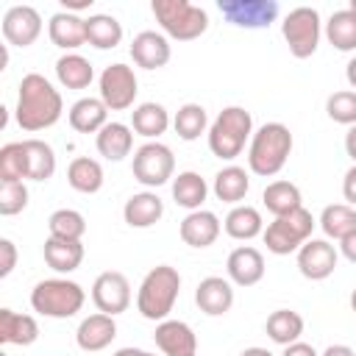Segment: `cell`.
Here are the masks:
<instances>
[{"label":"cell","mask_w":356,"mask_h":356,"mask_svg":"<svg viewBox=\"0 0 356 356\" xmlns=\"http://www.w3.org/2000/svg\"><path fill=\"white\" fill-rule=\"evenodd\" d=\"M225 234L234 236V239H253L259 234H264V222H261V214L259 209L253 206H234L225 217Z\"/></svg>","instance_id":"cell-36"},{"label":"cell","mask_w":356,"mask_h":356,"mask_svg":"<svg viewBox=\"0 0 356 356\" xmlns=\"http://www.w3.org/2000/svg\"><path fill=\"white\" fill-rule=\"evenodd\" d=\"M206 125H209V117L200 103H184L172 117V128L184 142H195L206 131Z\"/></svg>","instance_id":"cell-39"},{"label":"cell","mask_w":356,"mask_h":356,"mask_svg":"<svg viewBox=\"0 0 356 356\" xmlns=\"http://www.w3.org/2000/svg\"><path fill=\"white\" fill-rule=\"evenodd\" d=\"M264 206L270 214L275 217H284V214H292L303 206V197H300V189L292 184V181H273L264 186V195H261Z\"/></svg>","instance_id":"cell-29"},{"label":"cell","mask_w":356,"mask_h":356,"mask_svg":"<svg viewBox=\"0 0 356 356\" xmlns=\"http://www.w3.org/2000/svg\"><path fill=\"white\" fill-rule=\"evenodd\" d=\"M292 153V134L284 122H264L253 136L248 147V167L256 175H275L284 170L286 159Z\"/></svg>","instance_id":"cell-3"},{"label":"cell","mask_w":356,"mask_h":356,"mask_svg":"<svg viewBox=\"0 0 356 356\" xmlns=\"http://www.w3.org/2000/svg\"><path fill=\"white\" fill-rule=\"evenodd\" d=\"M195 303L209 317H220V314L231 312V306H234V286H231V281L220 278V275L203 278L197 284V289H195Z\"/></svg>","instance_id":"cell-18"},{"label":"cell","mask_w":356,"mask_h":356,"mask_svg":"<svg viewBox=\"0 0 356 356\" xmlns=\"http://www.w3.org/2000/svg\"><path fill=\"white\" fill-rule=\"evenodd\" d=\"M28 206V186L22 181H0V214L11 217Z\"/></svg>","instance_id":"cell-43"},{"label":"cell","mask_w":356,"mask_h":356,"mask_svg":"<svg viewBox=\"0 0 356 356\" xmlns=\"http://www.w3.org/2000/svg\"><path fill=\"white\" fill-rule=\"evenodd\" d=\"M345 153L353 159V164H356V125H350V131L345 134Z\"/></svg>","instance_id":"cell-48"},{"label":"cell","mask_w":356,"mask_h":356,"mask_svg":"<svg viewBox=\"0 0 356 356\" xmlns=\"http://www.w3.org/2000/svg\"><path fill=\"white\" fill-rule=\"evenodd\" d=\"M312 231H314V217L309 209H298L292 214H284V217H275L267 228H264V245L270 253L275 256H289L295 250H300L309 239H312Z\"/></svg>","instance_id":"cell-7"},{"label":"cell","mask_w":356,"mask_h":356,"mask_svg":"<svg viewBox=\"0 0 356 356\" xmlns=\"http://www.w3.org/2000/svg\"><path fill=\"white\" fill-rule=\"evenodd\" d=\"M348 8H350V11L356 14V0H350V3H348Z\"/></svg>","instance_id":"cell-54"},{"label":"cell","mask_w":356,"mask_h":356,"mask_svg":"<svg viewBox=\"0 0 356 356\" xmlns=\"http://www.w3.org/2000/svg\"><path fill=\"white\" fill-rule=\"evenodd\" d=\"M50 42L61 50H75L86 42V19H81L72 11H56L47 25Z\"/></svg>","instance_id":"cell-21"},{"label":"cell","mask_w":356,"mask_h":356,"mask_svg":"<svg viewBox=\"0 0 356 356\" xmlns=\"http://www.w3.org/2000/svg\"><path fill=\"white\" fill-rule=\"evenodd\" d=\"M97 153L108 161H122L134 147V134L125 122H106L95 136Z\"/></svg>","instance_id":"cell-24"},{"label":"cell","mask_w":356,"mask_h":356,"mask_svg":"<svg viewBox=\"0 0 356 356\" xmlns=\"http://www.w3.org/2000/svg\"><path fill=\"white\" fill-rule=\"evenodd\" d=\"M131 128L145 139H159L170 128V114L161 103H153V100L139 103L131 111Z\"/></svg>","instance_id":"cell-26"},{"label":"cell","mask_w":356,"mask_h":356,"mask_svg":"<svg viewBox=\"0 0 356 356\" xmlns=\"http://www.w3.org/2000/svg\"><path fill=\"white\" fill-rule=\"evenodd\" d=\"M161 214H164V203L156 192H136L122 206V217L131 228H150L161 220Z\"/></svg>","instance_id":"cell-22"},{"label":"cell","mask_w":356,"mask_h":356,"mask_svg":"<svg viewBox=\"0 0 356 356\" xmlns=\"http://www.w3.org/2000/svg\"><path fill=\"white\" fill-rule=\"evenodd\" d=\"M170 56H172V50H170V42L164 33L142 31L131 42V58L142 70H161L170 61Z\"/></svg>","instance_id":"cell-16"},{"label":"cell","mask_w":356,"mask_h":356,"mask_svg":"<svg viewBox=\"0 0 356 356\" xmlns=\"http://www.w3.org/2000/svg\"><path fill=\"white\" fill-rule=\"evenodd\" d=\"M92 300H95L97 312H103V314H111V317L122 314L131 306V284H128V278L122 273H117V270L100 273L95 278V284H92Z\"/></svg>","instance_id":"cell-12"},{"label":"cell","mask_w":356,"mask_h":356,"mask_svg":"<svg viewBox=\"0 0 356 356\" xmlns=\"http://www.w3.org/2000/svg\"><path fill=\"white\" fill-rule=\"evenodd\" d=\"M267 337L275 342V345H292L300 339L303 334V317L292 309H275L270 317H267Z\"/></svg>","instance_id":"cell-33"},{"label":"cell","mask_w":356,"mask_h":356,"mask_svg":"<svg viewBox=\"0 0 356 356\" xmlns=\"http://www.w3.org/2000/svg\"><path fill=\"white\" fill-rule=\"evenodd\" d=\"M44 261L56 273H72L83 261V245L81 242H72V239H56V236H50L44 242Z\"/></svg>","instance_id":"cell-27"},{"label":"cell","mask_w":356,"mask_h":356,"mask_svg":"<svg viewBox=\"0 0 356 356\" xmlns=\"http://www.w3.org/2000/svg\"><path fill=\"white\" fill-rule=\"evenodd\" d=\"M239 356H275V353H270L267 348H245Z\"/></svg>","instance_id":"cell-52"},{"label":"cell","mask_w":356,"mask_h":356,"mask_svg":"<svg viewBox=\"0 0 356 356\" xmlns=\"http://www.w3.org/2000/svg\"><path fill=\"white\" fill-rule=\"evenodd\" d=\"M108 122V106L100 97H81L70 108V125L78 134H97Z\"/></svg>","instance_id":"cell-25"},{"label":"cell","mask_w":356,"mask_h":356,"mask_svg":"<svg viewBox=\"0 0 356 356\" xmlns=\"http://www.w3.org/2000/svg\"><path fill=\"white\" fill-rule=\"evenodd\" d=\"M25 145V161H28V178L31 181H47L56 172V153L42 139H22Z\"/></svg>","instance_id":"cell-35"},{"label":"cell","mask_w":356,"mask_h":356,"mask_svg":"<svg viewBox=\"0 0 356 356\" xmlns=\"http://www.w3.org/2000/svg\"><path fill=\"white\" fill-rule=\"evenodd\" d=\"M350 309L356 312V286H353V292H350Z\"/></svg>","instance_id":"cell-53"},{"label":"cell","mask_w":356,"mask_h":356,"mask_svg":"<svg viewBox=\"0 0 356 356\" xmlns=\"http://www.w3.org/2000/svg\"><path fill=\"white\" fill-rule=\"evenodd\" d=\"M337 259H339L337 248L328 239H309L298 250V270L309 281H323V278H328L334 273Z\"/></svg>","instance_id":"cell-14"},{"label":"cell","mask_w":356,"mask_h":356,"mask_svg":"<svg viewBox=\"0 0 356 356\" xmlns=\"http://www.w3.org/2000/svg\"><path fill=\"white\" fill-rule=\"evenodd\" d=\"M325 111L334 122L339 125H356V92L353 89H342V92H334L328 100H325Z\"/></svg>","instance_id":"cell-42"},{"label":"cell","mask_w":356,"mask_h":356,"mask_svg":"<svg viewBox=\"0 0 356 356\" xmlns=\"http://www.w3.org/2000/svg\"><path fill=\"white\" fill-rule=\"evenodd\" d=\"M325 36H328V42H331L337 50H342V53L356 50V14H353L350 8L334 11V14L328 17V22H325Z\"/></svg>","instance_id":"cell-37"},{"label":"cell","mask_w":356,"mask_h":356,"mask_svg":"<svg viewBox=\"0 0 356 356\" xmlns=\"http://www.w3.org/2000/svg\"><path fill=\"white\" fill-rule=\"evenodd\" d=\"M253 136V117L242 106H228L217 114V120L209 125V150L231 161L245 150V142Z\"/></svg>","instance_id":"cell-4"},{"label":"cell","mask_w":356,"mask_h":356,"mask_svg":"<svg viewBox=\"0 0 356 356\" xmlns=\"http://www.w3.org/2000/svg\"><path fill=\"white\" fill-rule=\"evenodd\" d=\"M339 250H342V256H345L348 261L356 264V231H350L345 239H339Z\"/></svg>","instance_id":"cell-47"},{"label":"cell","mask_w":356,"mask_h":356,"mask_svg":"<svg viewBox=\"0 0 356 356\" xmlns=\"http://www.w3.org/2000/svg\"><path fill=\"white\" fill-rule=\"evenodd\" d=\"M67 181L75 192L95 195L103 186V167H100V161H95L89 156H78L67 167Z\"/></svg>","instance_id":"cell-31"},{"label":"cell","mask_w":356,"mask_h":356,"mask_svg":"<svg viewBox=\"0 0 356 356\" xmlns=\"http://www.w3.org/2000/svg\"><path fill=\"white\" fill-rule=\"evenodd\" d=\"M178 292H181L178 270L170 264H159L142 278L139 292H136V309L145 320L161 323L170 317V312L178 300Z\"/></svg>","instance_id":"cell-2"},{"label":"cell","mask_w":356,"mask_h":356,"mask_svg":"<svg viewBox=\"0 0 356 356\" xmlns=\"http://www.w3.org/2000/svg\"><path fill=\"white\" fill-rule=\"evenodd\" d=\"M320 228L328 239H345L350 231H356V209L348 203H331L320 214Z\"/></svg>","instance_id":"cell-38"},{"label":"cell","mask_w":356,"mask_h":356,"mask_svg":"<svg viewBox=\"0 0 356 356\" xmlns=\"http://www.w3.org/2000/svg\"><path fill=\"white\" fill-rule=\"evenodd\" d=\"M323 356H356V350L348 348V345H328V348L323 350Z\"/></svg>","instance_id":"cell-49"},{"label":"cell","mask_w":356,"mask_h":356,"mask_svg":"<svg viewBox=\"0 0 356 356\" xmlns=\"http://www.w3.org/2000/svg\"><path fill=\"white\" fill-rule=\"evenodd\" d=\"M217 8L222 11V17L231 25L248 28V31L267 28L278 17V3L275 0H220Z\"/></svg>","instance_id":"cell-11"},{"label":"cell","mask_w":356,"mask_h":356,"mask_svg":"<svg viewBox=\"0 0 356 356\" xmlns=\"http://www.w3.org/2000/svg\"><path fill=\"white\" fill-rule=\"evenodd\" d=\"M136 75L128 64H108L100 72V100L108 106V111H125L136 100Z\"/></svg>","instance_id":"cell-10"},{"label":"cell","mask_w":356,"mask_h":356,"mask_svg":"<svg viewBox=\"0 0 356 356\" xmlns=\"http://www.w3.org/2000/svg\"><path fill=\"white\" fill-rule=\"evenodd\" d=\"M17 267V245L11 239H0V278L11 275V270Z\"/></svg>","instance_id":"cell-44"},{"label":"cell","mask_w":356,"mask_h":356,"mask_svg":"<svg viewBox=\"0 0 356 356\" xmlns=\"http://www.w3.org/2000/svg\"><path fill=\"white\" fill-rule=\"evenodd\" d=\"M56 78L67 89H86L95 78V70H92L89 58H83L81 53H64L56 61Z\"/></svg>","instance_id":"cell-28"},{"label":"cell","mask_w":356,"mask_h":356,"mask_svg":"<svg viewBox=\"0 0 356 356\" xmlns=\"http://www.w3.org/2000/svg\"><path fill=\"white\" fill-rule=\"evenodd\" d=\"M83 300H86V292L81 289V284H75L70 278H47L31 289L33 312L53 317V320H67V317L78 314Z\"/></svg>","instance_id":"cell-6"},{"label":"cell","mask_w":356,"mask_h":356,"mask_svg":"<svg viewBox=\"0 0 356 356\" xmlns=\"http://www.w3.org/2000/svg\"><path fill=\"white\" fill-rule=\"evenodd\" d=\"M114 356H156L150 350H142V348H120Z\"/></svg>","instance_id":"cell-50"},{"label":"cell","mask_w":356,"mask_h":356,"mask_svg":"<svg viewBox=\"0 0 356 356\" xmlns=\"http://www.w3.org/2000/svg\"><path fill=\"white\" fill-rule=\"evenodd\" d=\"M181 239L189 245V248H209L217 242L220 236V220L214 211H206V209H197V211H189L184 220H181V228H178Z\"/></svg>","instance_id":"cell-20"},{"label":"cell","mask_w":356,"mask_h":356,"mask_svg":"<svg viewBox=\"0 0 356 356\" xmlns=\"http://www.w3.org/2000/svg\"><path fill=\"white\" fill-rule=\"evenodd\" d=\"M64 100L58 89L39 72H28L19 81L17 95V122L22 131H44L58 122Z\"/></svg>","instance_id":"cell-1"},{"label":"cell","mask_w":356,"mask_h":356,"mask_svg":"<svg viewBox=\"0 0 356 356\" xmlns=\"http://www.w3.org/2000/svg\"><path fill=\"white\" fill-rule=\"evenodd\" d=\"M42 33V17L33 6H11L3 17V36L14 47H28Z\"/></svg>","instance_id":"cell-13"},{"label":"cell","mask_w":356,"mask_h":356,"mask_svg":"<svg viewBox=\"0 0 356 356\" xmlns=\"http://www.w3.org/2000/svg\"><path fill=\"white\" fill-rule=\"evenodd\" d=\"M153 339L164 356H197V337L184 320H161Z\"/></svg>","instance_id":"cell-15"},{"label":"cell","mask_w":356,"mask_h":356,"mask_svg":"<svg viewBox=\"0 0 356 356\" xmlns=\"http://www.w3.org/2000/svg\"><path fill=\"white\" fill-rule=\"evenodd\" d=\"M342 195L348 200V206H356V164L345 172V181H342Z\"/></svg>","instance_id":"cell-45"},{"label":"cell","mask_w":356,"mask_h":356,"mask_svg":"<svg viewBox=\"0 0 356 356\" xmlns=\"http://www.w3.org/2000/svg\"><path fill=\"white\" fill-rule=\"evenodd\" d=\"M153 17L159 19L161 31L178 42H192L206 33L209 14L200 6H192L189 0H153L150 3Z\"/></svg>","instance_id":"cell-5"},{"label":"cell","mask_w":356,"mask_h":356,"mask_svg":"<svg viewBox=\"0 0 356 356\" xmlns=\"http://www.w3.org/2000/svg\"><path fill=\"white\" fill-rule=\"evenodd\" d=\"M134 178L142 184V186H164L172 172H175V156L167 145L161 142H145L136 153H134Z\"/></svg>","instance_id":"cell-9"},{"label":"cell","mask_w":356,"mask_h":356,"mask_svg":"<svg viewBox=\"0 0 356 356\" xmlns=\"http://www.w3.org/2000/svg\"><path fill=\"white\" fill-rule=\"evenodd\" d=\"M86 42L97 50H114L122 42V25L111 14H92L86 19Z\"/></svg>","instance_id":"cell-30"},{"label":"cell","mask_w":356,"mask_h":356,"mask_svg":"<svg viewBox=\"0 0 356 356\" xmlns=\"http://www.w3.org/2000/svg\"><path fill=\"white\" fill-rule=\"evenodd\" d=\"M250 189V178L242 167L228 164L214 175V195L222 203H239Z\"/></svg>","instance_id":"cell-34"},{"label":"cell","mask_w":356,"mask_h":356,"mask_svg":"<svg viewBox=\"0 0 356 356\" xmlns=\"http://www.w3.org/2000/svg\"><path fill=\"white\" fill-rule=\"evenodd\" d=\"M225 270L236 286H253L264 278V256H261V250H256L250 245H239L231 250Z\"/></svg>","instance_id":"cell-17"},{"label":"cell","mask_w":356,"mask_h":356,"mask_svg":"<svg viewBox=\"0 0 356 356\" xmlns=\"http://www.w3.org/2000/svg\"><path fill=\"white\" fill-rule=\"evenodd\" d=\"M281 33L289 44V53L295 58H309L314 56L317 44H320V14L312 6H298L292 8L284 22H281Z\"/></svg>","instance_id":"cell-8"},{"label":"cell","mask_w":356,"mask_h":356,"mask_svg":"<svg viewBox=\"0 0 356 356\" xmlns=\"http://www.w3.org/2000/svg\"><path fill=\"white\" fill-rule=\"evenodd\" d=\"M281 356H320V353H317V350H314L312 345H306V342H300V339H298V342L286 345Z\"/></svg>","instance_id":"cell-46"},{"label":"cell","mask_w":356,"mask_h":356,"mask_svg":"<svg viewBox=\"0 0 356 356\" xmlns=\"http://www.w3.org/2000/svg\"><path fill=\"white\" fill-rule=\"evenodd\" d=\"M206 195H209V186H206V181H203L197 172L186 170V172H178V175L172 178V200H175L181 209L197 211V209L203 206Z\"/></svg>","instance_id":"cell-32"},{"label":"cell","mask_w":356,"mask_h":356,"mask_svg":"<svg viewBox=\"0 0 356 356\" xmlns=\"http://www.w3.org/2000/svg\"><path fill=\"white\" fill-rule=\"evenodd\" d=\"M47 228H50V236H56V239L81 242V236L86 234V220H83V214L75 211V209H58V211L50 214Z\"/></svg>","instance_id":"cell-40"},{"label":"cell","mask_w":356,"mask_h":356,"mask_svg":"<svg viewBox=\"0 0 356 356\" xmlns=\"http://www.w3.org/2000/svg\"><path fill=\"white\" fill-rule=\"evenodd\" d=\"M114 337H117V323L111 314H103V312L81 320V325L75 331V342L86 353H97V350L108 348L114 342Z\"/></svg>","instance_id":"cell-19"},{"label":"cell","mask_w":356,"mask_h":356,"mask_svg":"<svg viewBox=\"0 0 356 356\" xmlns=\"http://www.w3.org/2000/svg\"><path fill=\"white\" fill-rule=\"evenodd\" d=\"M345 78H348V83L356 89V56L348 61V67H345Z\"/></svg>","instance_id":"cell-51"},{"label":"cell","mask_w":356,"mask_h":356,"mask_svg":"<svg viewBox=\"0 0 356 356\" xmlns=\"http://www.w3.org/2000/svg\"><path fill=\"white\" fill-rule=\"evenodd\" d=\"M22 178H28L25 145L8 142L0 147V181H22Z\"/></svg>","instance_id":"cell-41"},{"label":"cell","mask_w":356,"mask_h":356,"mask_svg":"<svg viewBox=\"0 0 356 356\" xmlns=\"http://www.w3.org/2000/svg\"><path fill=\"white\" fill-rule=\"evenodd\" d=\"M39 339V323L31 314L0 309V342L3 345H33Z\"/></svg>","instance_id":"cell-23"}]
</instances>
